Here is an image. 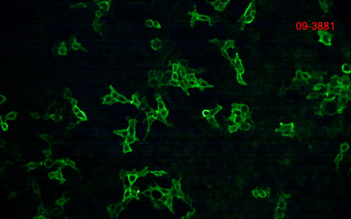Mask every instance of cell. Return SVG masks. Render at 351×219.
<instances>
[{
	"mask_svg": "<svg viewBox=\"0 0 351 219\" xmlns=\"http://www.w3.org/2000/svg\"><path fill=\"white\" fill-rule=\"evenodd\" d=\"M320 4L321 7L323 10L324 11L325 13H327L328 11V7L327 2L325 1H320Z\"/></svg>",
	"mask_w": 351,
	"mask_h": 219,
	"instance_id": "7a4b0ae2",
	"label": "cell"
},
{
	"mask_svg": "<svg viewBox=\"0 0 351 219\" xmlns=\"http://www.w3.org/2000/svg\"><path fill=\"white\" fill-rule=\"evenodd\" d=\"M319 36V42L324 44L330 46L331 44V34L325 30H319L318 32Z\"/></svg>",
	"mask_w": 351,
	"mask_h": 219,
	"instance_id": "6da1fadb",
	"label": "cell"
}]
</instances>
